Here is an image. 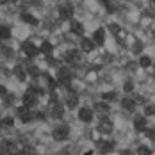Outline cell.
<instances>
[{
  "instance_id": "cell-1",
  "label": "cell",
  "mask_w": 155,
  "mask_h": 155,
  "mask_svg": "<svg viewBox=\"0 0 155 155\" xmlns=\"http://www.w3.org/2000/svg\"><path fill=\"white\" fill-rule=\"evenodd\" d=\"M34 116H36V114L32 112L31 109L23 107V105L16 109V118H18L21 123H29V121H32V120H34Z\"/></svg>"
},
{
  "instance_id": "cell-2",
  "label": "cell",
  "mask_w": 155,
  "mask_h": 155,
  "mask_svg": "<svg viewBox=\"0 0 155 155\" xmlns=\"http://www.w3.org/2000/svg\"><path fill=\"white\" fill-rule=\"evenodd\" d=\"M59 18L61 20H70L71 21V18H73V5L70 4V2H62L61 5H59Z\"/></svg>"
},
{
  "instance_id": "cell-3",
  "label": "cell",
  "mask_w": 155,
  "mask_h": 155,
  "mask_svg": "<svg viewBox=\"0 0 155 155\" xmlns=\"http://www.w3.org/2000/svg\"><path fill=\"white\" fill-rule=\"evenodd\" d=\"M52 137L55 141H59V143H62V141H66L68 137H70V128L68 127H57V128H54V132H52Z\"/></svg>"
},
{
  "instance_id": "cell-4",
  "label": "cell",
  "mask_w": 155,
  "mask_h": 155,
  "mask_svg": "<svg viewBox=\"0 0 155 155\" xmlns=\"http://www.w3.org/2000/svg\"><path fill=\"white\" fill-rule=\"evenodd\" d=\"M55 80L59 84H62V86H70V82H71V71L68 68H61L57 71V75H55Z\"/></svg>"
},
{
  "instance_id": "cell-5",
  "label": "cell",
  "mask_w": 155,
  "mask_h": 155,
  "mask_svg": "<svg viewBox=\"0 0 155 155\" xmlns=\"http://www.w3.org/2000/svg\"><path fill=\"white\" fill-rule=\"evenodd\" d=\"M21 52L27 55V57H36L38 54H39V47H36L32 41H23V45H21Z\"/></svg>"
},
{
  "instance_id": "cell-6",
  "label": "cell",
  "mask_w": 155,
  "mask_h": 155,
  "mask_svg": "<svg viewBox=\"0 0 155 155\" xmlns=\"http://www.w3.org/2000/svg\"><path fill=\"white\" fill-rule=\"evenodd\" d=\"M78 120L82 123H91L93 121V109L91 107H80L78 109Z\"/></svg>"
},
{
  "instance_id": "cell-7",
  "label": "cell",
  "mask_w": 155,
  "mask_h": 155,
  "mask_svg": "<svg viewBox=\"0 0 155 155\" xmlns=\"http://www.w3.org/2000/svg\"><path fill=\"white\" fill-rule=\"evenodd\" d=\"M50 104H52V109H50V112H52V118H55V120H61L62 114H64V105H62L61 102H57V100H52Z\"/></svg>"
},
{
  "instance_id": "cell-8",
  "label": "cell",
  "mask_w": 155,
  "mask_h": 155,
  "mask_svg": "<svg viewBox=\"0 0 155 155\" xmlns=\"http://www.w3.org/2000/svg\"><path fill=\"white\" fill-rule=\"evenodd\" d=\"M23 107H27V109H31L32 105H36V102H38V94L36 93H32L31 89H27V93L23 94Z\"/></svg>"
},
{
  "instance_id": "cell-9",
  "label": "cell",
  "mask_w": 155,
  "mask_h": 155,
  "mask_svg": "<svg viewBox=\"0 0 155 155\" xmlns=\"http://www.w3.org/2000/svg\"><path fill=\"white\" fill-rule=\"evenodd\" d=\"M112 128H114V125H112V121H110L109 118H100V121H98V130H100L102 134H110Z\"/></svg>"
},
{
  "instance_id": "cell-10",
  "label": "cell",
  "mask_w": 155,
  "mask_h": 155,
  "mask_svg": "<svg viewBox=\"0 0 155 155\" xmlns=\"http://www.w3.org/2000/svg\"><path fill=\"white\" fill-rule=\"evenodd\" d=\"M96 146H98V152H100V153H104V155L114 150V143H112V141H98V143H96Z\"/></svg>"
},
{
  "instance_id": "cell-11",
  "label": "cell",
  "mask_w": 155,
  "mask_h": 155,
  "mask_svg": "<svg viewBox=\"0 0 155 155\" xmlns=\"http://www.w3.org/2000/svg\"><path fill=\"white\" fill-rule=\"evenodd\" d=\"M146 116H137V118H134V128L137 130V132H144L146 130Z\"/></svg>"
},
{
  "instance_id": "cell-12",
  "label": "cell",
  "mask_w": 155,
  "mask_h": 155,
  "mask_svg": "<svg viewBox=\"0 0 155 155\" xmlns=\"http://www.w3.org/2000/svg\"><path fill=\"white\" fill-rule=\"evenodd\" d=\"M93 43L94 45H98V47H102V45L105 43V31H104V29H96V31H94Z\"/></svg>"
},
{
  "instance_id": "cell-13",
  "label": "cell",
  "mask_w": 155,
  "mask_h": 155,
  "mask_svg": "<svg viewBox=\"0 0 155 155\" xmlns=\"http://www.w3.org/2000/svg\"><path fill=\"white\" fill-rule=\"evenodd\" d=\"M94 45L93 39H87V38H82V41H80V50L82 52H86V54H89V52H93L94 50Z\"/></svg>"
},
{
  "instance_id": "cell-14",
  "label": "cell",
  "mask_w": 155,
  "mask_h": 155,
  "mask_svg": "<svg viewBox=\"0 0 155 155\" xmlns=\"http://www.w3.org/2000/svg\"><path fill=\"white\" fill-rule=\"evenodd\" d=\"M70 29H71L73 34H77V36H82L84 34V25L80 21H77V20H71L70 21Z\"/></svg>"
},
{
  "instance_id": "cell-15",
  "label": "cell",
  "mask_w": 155,
  "mask_h": 155,
  "mask_svg": "<svg viewBox=\"0 0 155 155\" xmlns=\"http://www.w3.org/2000/svg\"><path fill=\"white\" fill-rule=\"evenodd\" d=\"M77 104H78V96H77V93L70 91V93H68V96H66V105H68L70 109H75V107H77Z\"/></svg>"
},
{
  "instance_id": "cell-16",
  "label": "cell",
  "mask_w": 155,
  "mask_h": 155,
  "mask_svg": "<svg viewBox=\"0 0 155 155\" xmlns=\"http://www.w3.org/2000/svg\"><path fill=\"white\" fill-rule=\"evenodd\" d=\"M21 21H25V23H29V25H38L39 21H38V18L31 13H23L21 15Z\"/></svg>"
},
{
  "instance_id": "cell-17",
  "label": "cell",
  "mask_w": 155,
  "mask_h": 155,
  "mask_svg": "<svg viewBox=\"0 0 155 155\" xmlns=\"http://www.w3.org/2000/svg\"><path fill=\"white\" fill-rule=\"evenodd\" d=\"M121 107H123L125 110H128V112H132V110L136 109V102H134L132 98H123V100H121Z\"/></svg>"
},
{
  "instance_id": "cell-18",
  "label": "cell",
  "mask_w": 155,
  "mask_h": 155,
  "mask_svg": "<svg viewBox=\"0 0 155 155\" xmlns=\"http://www.w3.org/2000/svg\"><path fill=\"white\" fill-rule=\"evenodd\" d=\"M0 127H4V128H13V127H15V118H13V116H4L2 121H0Z\"/></svg>"
},
{
  "instance_id": "cell-19",
  "label": "cell",
  "mask_w": 155,
  "mask_h": 155,
  "mask_svg": "<svg viewBox=\"0 0 155 155\" xmlns=\"http://www.w3.org/2000/svg\"><path fill=\"white\" fill-rule=\"evenodd\" d=\"M52 50H54V47H52V43H50V41H43V43H41V45H39V52H41V54H52Z\"/></svg>"
},
{
  "instance_id": "cell-20",
  "label": "cell",
  "mask_w": 155,
  "mask_h": 155,
  "mask_svg": "<svg viewBox=\"0 0 155 155\" xmlns=\"http://www.w3.org/2000/svg\"><path fill=\"white\" fill-rule=\"evenodd\" d=\"M9 38H11V31H9V27L0 25V41H2V39H9Z\"/></svg>"
},
{
  "instance_id": "cell-21",
  "label": "cell",
  "mask_w": 155,
  "mask_h": 155,
  "mask_svg": "<svg viewBox=\"0 0 155 155\" xmlns=\"http://www.w3.org/2000/svg\"><path fill=\"white\" fill-rule=\"evenodd\" d=\"M66 59H68V62H77L78 59H80V54H78V52H75V50H71V52H68Z\"/></svg>"
},
{
  "instance_id": "cell-22",
  "label": "cell",
  "mask_w": 155,
  "mask_h": 155,
  "mask_svg": "<svg viewBox=\"0 0 155 155\" xmlns=\"http://www.w3.org/2000/svg\"><path fill=\"white\" fill-rule=\"evenodd\" d=\"M2 150H4V152H7V153H11V152H15V150H18V148H16L15 143H11V141H5Z\"/></svg>"
},
{
  "instance_id": "cell-23",
  "label": "cell",
  "mask_w": 155,
  "mask_h": 155,
  "mask_svg": "<svg viewBox=\"0 0 155 155\" xmlns=\"http://www.w3.org/2000/svg\"><path fill=\"white\" fill-rule=\"evenodd\" d=\"M94 110H98V112H102V114H105L109 110V105H107V102H100V104H96L94 105Z\"/></svg>"
},
{
  "instance_id": "cell-24",
  "label": "cell",
  "mask_w": 155,
  "mask_h": 155,
  "mask_svg": "<svg viewBox=\"0 0 155 155\" xmlns=\"http://www.w3.org/2000/svg\"><path fill=\"white\" fill-rule=\"evenodd\" d=\"M139 66H143V68L152 66V59H150L148 55H141V57H139Z\"/></svg>"
},
{
  "instance_id": "cell-25",
  "label": "cell",
  "mask_w": 155,
  "mask_h": 155,
  "mask_svg": "<svg viewBox=\"0 0 155 155\" xmlns=\"http://www.w3.org/2000/svg\"><path fill=\"white\" fill-rule=\"evenodd\" d=\"M118 98V94L114 93V91H105L104 93V102H114Z\"/></svg>"
},
{
  "instance_id": "cell-26",
  "label": "cell",
  "mask_w": 155,
  "mask_h": 155,
  "mask_svg": "<svg viewBox=\"0 0 155 155\" xmlns=\"http://www.w3.org/2000/svg\"><path fill=\"white\" fill-rule=\"evenodd\" d=\"M137 155H152V150L148 146H139L137 148Z\"/></svg>"
},
{
  "instance_id": "cell-27",
  "label": "cell",
  "mask_w": 155,
  "mask_h": 155,
  "mask_svg": "<svg viewBox=\"0 0 155 155\" xmlns=\"http://www.w3.org/2000/svg\"><path fill=\"white\" fill-rule=\"evenodd\" d=\"M109 31L112 32V34H116V36H118V34L121 32V29H120V25H118V23H110V25H109Z\"/></svg>"
},
{
  "instance_id": "cell-28",
  "label": "cell",
  "mask_w": 155,
  "mask_h": 155,
  "mask_svg": "<svg viewBox=\"0 0 155 155\" xmlns=\"http://www.w3.org/2000/svg\"><path fill=\"white\" fill-rule=\"evenodd\" d=\"M144 134H146V137H148V139L155 141V128H146V130H144Z\"/></svg>"
},
{
  "instance_id": "cell-29",
  "label": "cell",
  "mask_w": 155,
  "mask_h": 155,
  "mask_svg": "<svg viewBox=\"0 0 155 155\" xmlns=\"http://www.w3.org/2000/svg\"><path fill=\"white\" fill-rule=\"evenodd\" d=\"M16 75L20 80H25V71H23V68L21 66H16Z\"/></svg>"
},
{
  "instance_id": "cell-30",
  "label": "cell",
  "mask_w": 155,
  "mask_h": 155,
  "mask_svg": "<svg viewBox=\"0 0 155 155\" xmlns=\"http://www.w3.org/2000/svg\"><path fill=\"white\" fill-rule=\"evenodd\" d=\"M123 89H125V93H132V91H134V86H132V82H130V80H127V82H125Z\"/></svg>"
},
{
  "instance_id": "cell-31",
  "label": "cell",
  "mask_w": 155,
  "mask_h": 155,
  "mask_svg": "<svg viewBox=\"0 0 155 155\" xmlns=\"http://www.w3.org/2000/svg\"><path fill=\"white\" fill-rule=\"evenodd\" d=\"M152 114H155V105H148L146 107V116H152Z\"/></svg>"
},
{
  "instance_id": "cell-32",
  "label": "cell",
  "mask_w": 155,
  "mask_h": 155,
  "mask_svg": "<svg viewBox=\"0 0 155 155\" xmlns=\"http://www.w3.org/2000/svg\"><path fill=\"white\" fill-rule=\"evenodd\" d=\"M0 96H2V98L7 96V87H5V86H0Z\"/></svg>"
},
{
  "instance_id": "cell-33",
  "label": "cell",
  "mask_w": 155,
  "mask_h": 155,
  "mask_svg": "<svg viewBox=\"0 0 155 155\" xmlns=\"http://www.w3.org/2000/svg\"><path fill=\"white\" fill-rule=\"evenodd\" d=\"M25 152H21V150H15V152H11L9 155H23Z\"/></svg>"
},
{
  "instance_id": "cell-34",
  "label": "cell",
  "mask_w": 155,
  "mask_h": 155,
  "mask_svg": "<svg viewBox=\"0 0 155 155\" xmlns=\"http://www.w3.org/2000/svg\"><path fill=\"white\" fill-rule=\"evenodd\" d=\"M121 155H134V153H132L130 150H123V152H121Z\"/></svg>"
},
{
  "instance_id": "cell-35",
  "label": "cell",
  "mask_w": 155,
  "mask_h": 155,
  "mask_svg": "<svg viewBox=\"0 0 155 155\" xmlns=\"http://www.w3.org/2000/svg\"><path fill=\"white\" fill-rule=\"evenodd\" d=\"M84 155H93V152H86Z\"/></svg>"
},
{
  "instance_id": "cell-36",
  "label": "cell",
  "mask_w": 155,
  "mask_h": 155,
  "mask_svg": "<svg viewBox=\"0 0 155 155\" xmlns=\"http://www.w3.org/2000/svg\"><path fill=\"white\" fill-rule=\"evenodd\" d=\"M0 155H4V152H0Z\"/></svg>"
},
{
  "instance_id": "cell-37",
  "label": "cell",
  "mask_w": 155,
  "mask_h": 155,
  "mask_svg": "<svg viewBox=\"0 0 155 155\" xmlns=\"http://www.w3.org/2000/svg\"><path fill=\"white\" fill-rule=\"evenodd\" d=\"M153 39H155V32H153Z\"/></svg>"
},
{
  "instance_id": "cell-38",
  "label": "cell",
  "mask_w": 155,
  "mask_h": 155,
  "mask_svg": "<svg viewBox=\"0 0 155 155\" xmlns=\"http://www.w3.org/2000/svg\"><path fill=\"white\" fill-rule=\"evenodd\" d=\"M153 77H155V70H153Z\"/></svg>"
},
{
  "instance_id": "cell-39",
  "label": "cell",
  "mask_w": 155,
  "mask_h": 155,
  "mask_svg": "<svg viewBox=\"0 0 155 155\" xmlns=\"http://www.w3.org/2000/svg\"><path fill=\"white\" fill-rule=\"evenodd\" d=\"M153 4H155V2H153Z\"/></svg>"
}]
</instances>
